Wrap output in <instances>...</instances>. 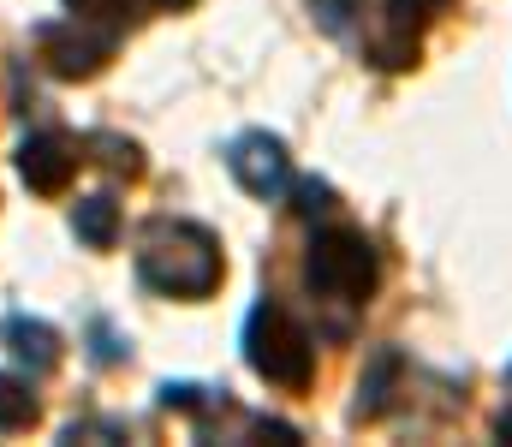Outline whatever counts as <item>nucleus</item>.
Masks as SVG:
<instances>
[{"label":"nucleus","instance_id":"nucleus-4","mask_svg":"<svg viewBox=\"0 0 512 447\" xmlns=\"http://www.w3.org/2000/svg\"><path fill=\"white\" fill-rule=\"evenodd\" d=\"M36 42H42V60H48L54 78H96V72L114 60V30L96 36V30H84V18H72V24H42Z\"/></svg>","mask_w":512,"mask_h":447},{"label":"nucleus","instance_id":"nucleus-9","mask_svg":"<svg viewBox=\"0 0 512 447\" xmlns=\"http://www.w3.org/2000/svg\"><path fill=\"white\" fill-rule=\"evenodd\" d=\"M36 418H42V400H36L30 376L0 370V430H30Z\"/></svg>","mask_w":512,"mask_h":447},{"label":"nucleus","instance_id":"nucleus-7","mask_svg":"<svg viewBox=\"0 0 512 447\" xmlns=\"http://www.w3.org/2000/svg\"><path fill=\"white\" fill-rule=\"evenodd\" d=\"M0 346H6L18 364H30V370H54V364H60V334H54L42 316H6V322H0Z\"/></svg>","mask_w":512,"mask_h":447},{"label":"nucleus","instance_id":"nucleus-8","mask_svg":"<svg viewBox=\"0 0 512 447\" xmlns=\"http://www.w3.org/2000/svg\"><path fill=\"white\" fill-rule=\"evenodd\" d=\"M72 233H78L90 251H114V239H120V203H114L108 191L84 197V203L72 209Z\"/></svg>","mask_w":512,"mask_h":447},{"label":"nucleus","instance_id":"nucleus-5","mask_svg":"<svg viewBox=\"0 0 512 447\" xmlns=\"http://www.w3.org/2000/svg\"><path fill=\"white\" fill-rule=\"evenodd\" d=\"M227 167H233V179L251 191V197H280L286 185H292V155L280 138H268V132H245V138H233L227 149Z\"/></svg>","mask_w":512,"mask_h":447},{"label":"nucleus","instance_id":"nucleus-16","mask_svg":"<svg viewBox=\"0 0 512 447\" xmlns=\"http://www.w3.org/2000/svg\"><path fill=\"white\" fill-rule=\"evenodd\" d=\"M495 436H501V442H512V406L501 412V418H495Z\"/></svg>","mask_w":512,"mask_h":447},{"label":"nucleus","instance_id":"nucleus-15","mask_svg":"<svg viewBox=\"0 0 512 447\" xmlns=\"http://www.w3.org/2000/svg\"><path fill=\"white\" fill-rule=\"evenodd\" d=\"M203 394H209V388H197V382H167V388H161V406H167V412H173V406H179V412H197Z\"/></svg>","mask_w":512,"mask_h":447},{"label":"nucleus","instance_id":"nucleus-6","mask_svg":"<svg viewBox=\"0 0 512 447\" xmlns=\"http://www.w3.org/2000/svg\"><path fill=\"white\" fill-rule=\"evenodd\" d=\"M18 179L36 191V197H60L66 185H72V173H78V144L72 138H60V132H36V138H24L18 144Z\"/></svg>","mask_w":512,"mask_h":447},{"label":"nucleus","instance_id":"nucleus-14","mask_svg":"<svg viewBox=\"0 0 512 447\" xmlns=\"http://www.w3.org/2000/svg\"><path fill=\"white\" fill-rule=\"evenodd\" d=\"M334 209V185H322V179H304L298 185V215L310 221V215H328Z\"/></svg>","mask_w":512,"mask_h":447},{"label":"nucleus","instance_id":"nucleus-12","mask_svg":"<svg viewBox=\"0 0 512 447\" xmlns=\"http://www.w3.org/2000/svg\"><path fill=\"white\" fill-rule=\"evenodd\" d=\"M447 0H387V30H405V36H417L435 12H441Z\"/></svg>","mask_w":512,"mask_h":447},{"label":"nucleus","instance_id":"nucleus-10","mask_svg":"<svg viewBox=\"0 0 512 447\" xmlns=\"http://www.w3.org/2000/svg\"><path fill=\"white\" fill-rule=\"evenodd\" d=\"M393 376H399V358L382 352L376 364H370V376L358 382V418H382L387 412V388H393Z\"/></svg>","mask_w":512,"mask_h":447},{"label":"nucleus","instance_id":"nucleus-1","mask_svg":"<svg viewBox=\"0 0 512 447\" xmlns=\"http://www.w3.org/2000/svg\"><path fill=\"white\" fill-rule=\"evenodd\" d=\"M137 275L167 298H209L227 275L221 239L197 221H155L143 251H137Z\"/></svg>","mask_w":512,"mask_h":447},{"label":"nucleus","instance_id":"nucleus-3","mask_svg":"<svg viewBox=\"0 0 512 447\" xmlns=\"http://www.w3.org/2000/svg\"><path fill=\"white\" fill-rule=\"evenodd\" d=\"M245 364L268 388H286V394H304L316 382V346H310V334L292 322V310H280L268 298L245 316Z\"/></svg>","mask_w":512,"mask_h":447},{"label":"nucleus","instance_id":"nucleus-11","mask_svg":"<svg viewBox=\"0 0 512 447\" xmlns=\"http://www.w3.org/2000/svg\"><path fill=\"white\" fill-rule=\"evenodd\" d=\"M90 149H102V161H108L114 173H126V179H137V173H143V149L131 144V138H114V132H96V138H90Z\"/></svg>","mask_w":512,"mask_h":447},{"label":"nucleus","instance_id":"nucleus-13","mask_svg":"<svg viewBox=\"0 0 512 447\" xmlns=\"http://www.w3.org/2000/svg\"><path fill=\"white\" fill-rule=\"evenodd\" d=\"M66 12L84 18V24H114V18L131 12V0H66Z\"/></svg>","mask_w":512,"mask_h":447},{"label":"nucleus","instance_id":"nucleus-17","mask_svg":"<svg viewBox=\"0 0 512 447\" xmlns=\"http://www.w3.org/2000/svg\"><path fill=\"white\" fill-rule=\"evenodd\" d=\"M155 6H167V12H185V6H197V0H155Z\"/></svg>","mask_w":512,"mask_h":447},{"label":"nucleus","instance_id":"nucleus-2","mask_svg":"<svg viewBox=\"0 0 512 447\" xmlns=\"http://www.w3.org/2000/svg\"><path fill=\"white\" fill-rule=\"evenodd\" d=\"M304 281L316 298H334V304H370L382 287V263H376V245L358 233V227H322L304 251Z\"/></svg>","mask_w":512,"mask_h":447}]
</instances>
